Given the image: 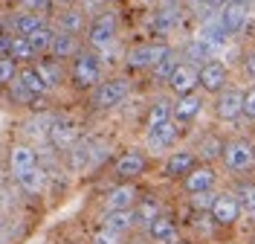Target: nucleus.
I'll return each instance as SVG.
<instances>
[{"mask_svg":"<svg viewBox=\"0 0 255 244\" xmlns=\"http://www.w3.org/2000/svg\"><path fill=\"white\" fill-rule=\"evenodd\" d=\"M116 29H119V23H116V15L113 12H102V15H96L90 20V26H87V44L93 49H108L116 41Z\"/></svg>","mask_w":255,"mask_h":244,"instance_id":"7ed1b4c3","label":"nucleus"},{"mask_svg":"<svg viewBox=\"0 0 255 244\" xmlns=\"http://www.w3.org/2000/svg\"><path fill=\"white\" fill-rule=\"evenodd\" d=\"M23 3L29 6L32 12H44V9H47V6L52 3V0H23Z\"/></svg>","mask_w":255,"mask_h":244,"instance_id":"ea45409f","label":"nucleus"},{"mask_svg":"<svg viewBox=\"0 0 255 244\" xmlns=\"http://www.w3.org/2000/svg\"><path fill=\"white\" fill-rule=\"evenodd\" d=\"M223 140L221 137H203L200 140V157L203 160H215V157H223Z\"/></svg>","mask_w":255,"mask_h":244,"instance_id":"2f4dec72","label":"nucleus"},{"mask_svg":"<svg viewBox=\"0 0 255 244\" xmlns=\"http://www.w3.org/2000/svg\"><path fill=\"white\" fill-rule=\"evenodd\" d=\"M99 81H102V61H99V55L79 52L73 58V84L81 87V90H87V87H96Z\"/></svg>","mask_w":255,"mask_h":244,"instance_id":"f03ea898","label":"nucleus"},{"mask_svg":"<svg viewBox=\"0 0 255 244\" xmlns=\"http://www.w3.org/2000/svg\"><path fill=\"white\" fill-rule=\"evenodd\" d=\"M17 183H20V189L23 192H29V195H41L44 192V183H47V172L35 163L29 169H23V172H15Z\"/></svg>","mask_w":255,"mask_h":244,"instance_id":"dca6fc26","label":"nucleus"},{"mask_svg":"<svg viewBox=\"0 0 255 244\" xmlns=\"http://www.w3.org/2000/svg\"><path fill=\"white\" fill-rule=\"evenodd\" d=\"M168 119H174V105H168L165 99H157V102L151 105V111H148V128L162 125V122H168Z\"/></svg>","mask_w":255,"mask_h":244,"instance_id":"c756f323","label":"nucleus"},{"mask_svg":"<svg viewBox=\"0 0 255 244\" xmlns=\"http://www.w3.org/2000/svg\"><path fill=\"white\" fill-rule=\"evenodd\" d=\"M218 15H221L226 32H229V35H238V32H244V26H247L250 6H241V3H226V6H223V12H218Z\"/></svg>","mask_w":255,"mask_h":244,"instance_id":"f8f14e48","label":"nucleus"},{"mask_svg":"<svg viewBox=\"0 0 255 244\" xmlns=\"http://www.w3.org/2000/svg\"><path fill=\"white\" fill-rule=\"evenodd\" d=\"M177 64H180V52H177V49H168V55H162L157 64L151 67V70H154V79L157 81H168L171 79V73L177 70Z\"/></svg>","mask_w":255,"mask_h":244,"instance_id":"cd10ccee","label":"nucleus"},{"mask_svg":"<svg viewBox=\"0 0 255 244\" xmlns=\"http://www.w3.org/2000/svg\"><path fill=\"white\" fill-rule=\"evenodd\" d=\"M17 79V61L9 55V58H0V84H12Z\"/></svg>","mask_w":255,"mask_h":244,"instance_id":"72a5a7b5","label":"nucleus"},{"mask_svg":"<svg viewBox=\"0 0 255 244\" xmlns=\"http://www.w3.org/2000/svg\"><path fill=\"white\" fill-rule=\"evenodd\" d=\"M136 204V186L133 183H122L108 192V210H133Z\"/></svg>","mask_w":255,"mask_h":244,"instance_id":"4be33fe9","label":"nucleus"},{"mask_svg":"<svg viewBox=\"0 0 255 244\" xmlns=\"http://www.w3.org/2000/svg\"><path fill=\"white\" fill-rule=\"evenodd\" d=\"M93 244H122V233H113V230L102 227L93 236Z\"/></svg>","mask_w":255,"mask_h":244,"instance_id":"c9c22d12","label":"nucleus"},{"mask_svg":"<svg viewBox=\"0 0 255 244\" xmlns=\"http://www.w3.org/2000/svg\"><path fill=\"white\" fill-rule=\"evenodd\" d=\"M102 227L113 230V233H128L136 227V215H133V210H108L102 218Z\"/></svg>","mask_w":255,"mask_h":244,"instance_id":"aec40b11","label":"nucleus"},{"mask_svg":"<svg viewBox=\"0 0 255 244\" xmlns=\"http://www.w3.org/2000/svg\"><path fill=\"white\" fill-rule=\"evenodd\" d=\"M49 52H52V58H58V61L79 55V35L58 29V32H55V38H52V47H49Z\"/></svg>","mask_w":255,"mask_h":244,"instance_id":"a211bd4d","label":"nucleus"},{"mask_svg":"<svg viewBox=\"0 0 255 244\" xmlns=\"http://www.w3.org/2000/svg\"><path fill=\"white\" fill-rule=\"evenodd\" d=\"M38 70H41V76L47 79L49 87H55V84L61 81V61H58V58H52V61H38Z\"/></svg>","mask_w":255,"mask_h":244,"instance_id":"473e14b6","label":"nucleus"},{"mask_svg":"<svg viewBox=\"0 0 255 244\" xmlns=\"http://www.w3.org/2000/svg\"><path fill=\"white\" fill-rule=\"evenodd\" d=\"M244 114L255 119V87H250L247 93H244Z\"/></svg>","mask_w":255,"mask_h":244,"instance_id":"4c0bfd02","label":"nucleus"},{"mask_svg":"<svg viewBox=\"0 0 255 244\" xmlns=\"http://www.w3.org/2000/svg\"><path fill=\"white\" fill-rule=\"evenodd\" d=\"M87 26H90V23H87V17H84V12H81V9H76V6H67V9L61 12V29H64V32L81 35Z\"/></svg>","mask_w":255,"mask_h":244,"instance_id":"5701e85b","label":"nucleus"},{"mask_svg":"<svg viewBox=\"0 0 255 244\" xmlns=\"http://www.w3.org/2000/svg\"><path fill=\"white\" fill-rule=\"evenodd\" d=\"M38 157H35V151L29 146H12L9 151V166H12V172H23V169H29L35 166Z\"/></svg>","mask_w":255,"mask_h":244,"instance_id":"a878e982","label":"nucleus"},{"mask_svg":"<svg viewBox=\"0 0 255 244\" xmlns=\"http://www.w3.org/2000/svg\"><path fill=\"white\" fill-rule=\"evenodd\" d=\"M177 137H180V128L174 125V119H168V122H162V125L148 128V146L151 148H168V146L177 143Z\"/></svg>","mask_w":255,"mask_h":244,"instance_id":"f3484780","label":"nucleus"},{"mask_svg":"<svg viewBox=\"0 0 255 244\" xmlns=\"http://www.w3.org/2000/svg\"><path fill=\"white\" fill-rule=\"evenodd\" d=\"M12 55V35H0V58Z\"/></svg>","mask_w":255,"mask_h":244,"instance_id":"58836bf2","label":"nucleus"},{"mask_svg":"<svg viewBox=\"0 0 255 244\" xmlns=\"http://www.w3.org/2000/svg\"><path fill=\"white\" fill-rule=\"evenodd\" d=\"M223 163L232 172H250L255 166V146L247 140H235L223 148Z\"/></svg>","mask_w":255,"mask_h":244,"instance_id":"39448f33","label":"nucleus"},{"mask_svg":"<svg viewBox=\"0 0 255 244\" xmlns=\"http://www.w3.org/2000/svg\"><path fill=\"white\" fill-rule=\"evenodd\" d=\"M162 3H180V0H162Z\"/></svg>","mask_w":255,"mask_h":244,"instance_id":"c03bdc74","label":"nucleus"},{"mask_svg":"<svg viewBox=\"0 0 255 244\" xmlns=\"http://www.w3.org/2000/svg\"><path fill=\"white\" fill-rule=\"evenodd\" d=\"M49 143L55 148H73L79 143V128L73 125V122H67V119H55L52 125H49Z\"/></svg>","mask_w":255,"mask_h":244,"instance_id":"9b49d317","label":"nucleus"},{"mask_svg":"<svg viewBox=\"0 0 255 244\" xmlns=\"http://www.w3.org/2000/svg\"><path fill=\"white\" fill-rule=\"evenodd\" d=\"M44 23H47V20L38 15V12H23V15H17L15 20H12V29H15V35H26V38H29V35L38 32Z\"/></svg>","mask_w":255,"mask_h":244,"instance_id":"b1692460","label":"nucleus"},{"mask_svg":"<svg viewBox=\"0 0 255 244\" xmlns=\"http://www.w3.org/2000/svg\"><path fill=\"white\" fill-rule=\"evenodd\" d=\"M177 23H180V9H177V3H165V9H159L157 17H154V29H159V32H171Z\"/></svg>","mask_w":255,"mask_h":244,"instance_id":"bb28decb","label":"nucleus"},{"mask_svg":"<svg viewBox=\"0 0 255 244\" xmlns=\"http://www.w3.org/2000/svg\"><path fill=\"white\" fill-rule=\"evenodd\" d=\"M17 81L29 90L32 96H44V93H49V90H52V87L47 84V79L41 76L38 64H23L20 70H17Z\"/></svg>","mask_w":255,"mask_h":244,"instance_id":"ddd939ff","label":"nucleus"},{"mask_svg":"<svg viewBox=\"0 0 255 244\" xmlns=\"http://www.w3.org/2000/svg\"><path fill=\"white\" fill-rule=\"evenodd\" d=\"M238 198H241V210L253 215V212H255V183H250V186H244Z\"/></svg>","mask_w":255,"mask_h":244,"instance_id":"f704fd0d","label":"nucleus"},{"mask_svg":"<svg viewBox=\"0 0 255 244\" xmlns=\"http://www.w3.org/2000/svg\"><path fill=\"white\" fill-rule=\"evenodd\" d=\"M35 47H32V41L26 35H12V58H15L17 64H32L35 61Z\"/></svg>","mask_w":255,"mask_h":244,"instance_id":"393cba45","label":"nucleus"},{"mask_svg":"<svg viewBox=\"0 0 255 244\" xmlns=\"http://www.w3.org/2000/svg\"><path fill=\"white\" fill-rule=\"evenodd\" d=\"M55 32H58V29H52V26H47V23H44L38 32H32V35H29V41H32V47H35V52H38V55H41V52H49Z\"/></svg>","mask_w":255,"mask_h":244,"instance_id":"7c9ffc66","label":"nucleus"},{"mask_svg":"<svg viewBox=\"0 0 255 244\" xmlns=\"http://www.w3.org/2000/svg\"><path fill=\"white\" fill-rule=\"evenodd\" d=\"M212 221H215V224H221V227H232V224H235V221H238L241 218V201L235 195H226V192H223V195H218L215 198V204H212Z\"/></svg>","mask_w":255,"mask_h":244,"instance_id":"6e6552de","label":"nucleus"},{"mask_svg":"<svg viewBox=\"0 0 255 244\" xmlns=\"http://www.w3.org/2000/svg\"><path fill=\"white\" fill-rule=\"evenodd\" d=\"M0 227H3V215H0Z\"/></svg>","mask_w":255,"mask_h":244,"instance_id":"a18cd8bd","label":"nucleus"},{"mask_svg":"<svg viewBox=\"0 0 255 244\" xmlns=\"http://www.w3.org/2000/svg\"><path fill=\"white\" fill-rule=\"evenodd\" d=\"M168 44H136V47L128 49L125 55V64L128 70H145V67H154L162 58V55H168Z\"/></svg>","mask_w":255,"mask_h":244,"instance_id":"20e7f679","label":"nucleus"},{"mask_svg":"<svg viewBox=\"0 0 255 244\" xmlns=\"http://www.w3.org/2000/svg\"><path fill=\"white\" fill-rule=\"evenodd\" d=\"M148 239L154 244H174L177 242V227L171 218H165V215H159L154 218L151 224H148Z\"/></svg>","mask_w":255,"mask_h":244,"instance_id":"6ab92c4d","label":"nucleus"},{"mask_svg":"<svg viewBox=\"0 0 255 244\" xmlns=\"http://www.w3.org/2000/svg\"><path fill=\"white\" fill-rule=\"evenodd\" d=\"M194 166H197V157L191 151H174L165 163V175L168 178H186Z\"/></svg>","mask_w":255,"mask_h":244,"instance_id":"412c9836","label":"nucleus"},{"mask_svg":"<svg viewBox=\"0 0 255 244\" xmlns=\"http://www.w3.org/2000/svg\"><path fill=\"white\" fill-rule=\"evenodd\" d=\"M133 215H136V224H151L154 218H159L162 212H159V204L154 201V198H145V201H139V204H133Z\"/></svg>","mask_w":255,"mask_h":244,"instance_id":"c85d7f7f","label":"nucleus"},{"mask_svg":"<svg viewBox=\"0 0 255 244\" xmlns=\"http://www.w3.org/2000/svg\"><path fill=\"white\" fill-rule=\"evenodd\" d=\"M130 93V81L128 79H108L99 81L93 90V108L99 111H111V108H119L122 102Z\"/></svg>","mask_w":255,"mask_h":244,"instance_id":"f257e3e1","label":"nucleus"},{"mask_svg":"<svg viewBox=\"0 0 255 244\" xmlns=\"http://www.w3.org/2000/svg\"><path fill=\"white\" fill-rule=\"evenodd\" d=\"M145 166H148V160H145L142 151H125L119 160H116V178L119 180H133L139 178L145 172Z\"/></svg>","mask_w":255,"mask_h":244,"instance_id":"9d476101","label":"nucleus"},{"mask_svg":"<svg viewBox=\"0 0 255 244\" xmlns=\"http://www.w3.org/2000/svg\"><path fill=\"white\" fill-rule=\"evenodd\" d=\"M215 180H218V175H215V169L212 166H194L189 175H186V192H191V195H197V192H206V189H212L215 186Z\"/></svg>","mask_w":255,"mask_h":244,"instance_id":"4468645a","label":"nucleus"},{"mask_svg":"<svg viewBox=\"0 0 255 244\" xmlns=\"http://www.w3.org/2000/svg\"><path fill=\"white\" fill-rule=\"evenodd\" d=\"M215 111H218V116L226 119V122L244 116V90H235V87L221 90V93H218V102H215Z\"/></svg>","mask_w":255,"mask_h":244,"instance_id":"1a4fd4ad","label":"nucleus"},{"mask_svg":"<svg viewBox=\"0 0 255 244\" xmlns=\"http://www.w3.org/2000/svg\"><path fill=\"white\" fill-rule=\"evenodd\" d=\"M168 84V90L177 93V96H183V93H191L197 84H200V67L191 64V61H180L177 70L171 73V79L165 81Z\"/></svg>","mask_w":255,"mask_h":244,"instance_id":"423d86ee","label":"nucleus"},{"mask_svg":"<svg viewBox=\"0 0 255 244\" xmlns=\"http://www.w3.org/2000/svg\"><path fill=\"white\" fill-rule=\"evenodd\" d=\"M215 192H212V189H206V192H197V195L191 198V207H194V210H212V204H215Z\"/></svg>","mask_w":255,"mask_h":244,"instance_id":"e433bc0d","label":"nucleus"},{"mask_svg":"<svg viewBox=\"0 0 255 244\" xmlns=\"http://www.w3.org/2000/svg\"><path fill=\"white\" fill-rule=\"evenodd\" d=\"M226 84H229V70L223 61H206V64H200V87L206 90V93H221L226 90Z\"/></svg>","mask_w":255,"mask_h":244,"instance_id":"0eeeda50","label":"nucleus"},{"mask_svg":"<svg viewBox=\"0 0 255 244\" xmlns=\"http://www.w3.org/2000/svg\"><path fill=\"white\" fill-rule=\"evenodd\" d=\"M200 111H203V96L200 93H183V96H177L174 102V119H180V122H189V119H194V116H200Z\"/></svg>","mask_w":255,"mask_h":244,"instance_id":"2eb2a0df","label":"nucleus"},{"mask_svg":"<svg viewBox=\"0 0 255 244\" xmlns=\"http://www.w3.org/2000/svg\"><path fill=\"white\" fill-rule=\"evenodd\" d=\"M244 67H247V73H250V76H255V49L250 52V55H247V61H244Z\"/></svg>","mask_w":255,"mask_h":244,"instance_id":"a19ab883","label":"nucleus"},{"mask_svg":"<svg viewBox=\"0 0 255 244\" xmlns=\"http://www.w3.org/2000/svg\"><path fill=\"white\" fill-rule=\"evenodd\" d=\"M203 6H209V9H223L226 0H203Z\"/></svg>","mask_w":255,"mask_h":244,"instance_id":"79ce46f5","label":"nucleus"},{"mask_svg":"<svg viewBox=\"0 0 255 244\" xmlns=\"http://www.w3.org/2000/svg\"><path fill=\"white\" fill-rule=\"evenodd\" d=\"M226 3H241V6H250V0H226Z\"/></svg>","mask_w":255,"mask_h":244,"instance_id":"37998d69","label":"nucleus"}]
</instances>
